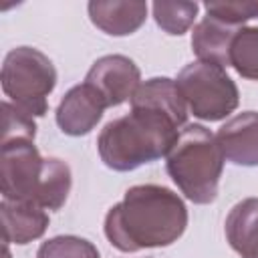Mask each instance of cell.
I'll return each instance as SVG.
<instances>
[{
	"label": "cell",
	"instance_id": "cell-1",
	"mask_svg": "<svg viewBox=\"0 0 258 258\" xmlns=\"http://www.w3.org/2000/svg\"><path fill=\"white\" fill-rule=\"evenodd\" d=\"M105 236L121 252L163 248L181 238L187 228V208L169 187L143 183L125 191L105 216Z\"/></svg>",
	"mask_w": 258,
	"mask_h": 258
},
{
	"label": "cell",
	"instance_id": "cell-2",
	"mask_svg": "<svg viewBox=\"0 0 258 258\" xmlns=\"http://www.w3.org/2000/svg\"><path fill=\"white\" fill-rule=\"evenodd\" d=\"M181 127L183 125L165 111L131 105V113L109 121L101 129L97 151L109 169L133 171L165 157Z\"/></svg>",
	"mask_w": 258,
	"mask_h": 258
},
{
	"label": "cell",
	"instance_id": "cell-3",
	"mask_svg": "<svg viewBox=\"0 0 258 258\" xmlns=\"http://www.w3.org/2000/svg\"><path fill=\"white\" fill-rule=\"evenodd\" d=\"M2 196L44 210H60L71 194V167L58 157H42L30 139L2 143Z\"/></svg>",
	"mask_w": 258,
	"mask_h": 258
},
{
	"label": "cell",
	"instance_id": "cell-4",
	"mask_svg": "<svg viewBox=\"0 0 258 258\" xmlns=\"http://www.w3.org/2000/svg\"><path fill=\"white\" fill-rule=\"evenodd\" d=\"M224 161L216 135L204 125L191 123L179 131L165 155V169L189 202L204 206L212 204L218 196Z\"/></svg>",
	"mask_w": 258,
	"mask_h": 258
},
{
	"label": "cell",
	"instance_id": "cell-5",
	"mask_svg": "<svg viewBox=\"0 0 258 258\" xmlns=\"http://www.w3.org/2000/svg\"><path fill=\"white\" fill-rule=\"evenodd\" d=\"M0 83L10 103L30 117H42L48 111L46 97L56 87V69L38 48L16 46L4 56Z\"/></svg>",
	"mask_w": 258,
	"mask_h": 258
},
{
	"label": "cell",
	"instance_id": "cell-6",
	"mask_svg": "<svg viewBox=\"0 0 258 258\" xmlns=\"http://www.w3.org/2000/svg\"><path fill=\"white\" fill-rule=\"evenodd\" d=\"M175 85L187 105V111L202 121H222L232 115L240 103L236 83L230 79L226 69L196 60L185 64Z\"/></svg>",
	"mask_w": 258,
	"mask_h": 258
},
{
	"label": "cell",
	"instance_id": "cell-7",
	"mask_svg": "<svg viewBox=\"0 0 258 258\" xmlns=\"http://www.w3.org/2000/svg\"><path fill=\"white\" fill-rule=\"evenodd\" d=\"M85 83L103 97L107 107H117L125 101H131V97L139 89L141 71L129 56L107 54L93 62L85 77Z\"/></svg>",
	"mask_w": 258,
	"mask_h": 258
},
{
	"label": "cell",
	"instance_id": "cell-8",
	"mask_svg": "<svg viewBox=\"0 0 258 258\" xmlns=\"http://www.w3.org/2000/svg\"><path fill=\"white\" fill-rule=\"evenodd\" d=\"M107 109L103 97L87 83L71 87L56 107V125L71 137L91 133Z\"/></svg>",
	"mask_w": 258,
	"mask_h": 258
},
{
	"label": "cell",
	"instance_id": "cell-9",
	"mask_svg": "<svg viewBox=\"0 0 258 258\" xmlns=\"http://www.w3.org/2000/svg\"><path fill=\"white\" fill-rule=\"evenodd\" d=\"M216 141L234 165H258V111H242L228 119L216 133Z\"/></svg>",
	"mask_w": 258,
	"mask_h": 258
},
{
	"label": "cell",
	"instance_id": "cell-10",
	"mask_svg": "<svg viewBox=\"0 0 258 258\" xmlns=\"http://www.w3.org/2000/svg\"><path fill=\"white\" fill-rule=\"evenodd\" d=\"M91 22L111 36H127L139 30L147 18L145 2L93 0L87 4Z\"/></svg>",
	"mask_w": 258,
	"mask_h": 258
},
{
	"label": "cell",
	"instance_id": "cell-11",
	"mask_svg": "<svg viewBox=\"0 0 258 258\" xmlns=\"http://www.w3.org/2000/svg\"><path fill=\"white\" fill-rule=\"evenodd\" d=\"M0 216L6 244H28L32 240H38L48 228V214L44 212V208L34 204L2 198Z\"/></svg>",
	"mask_w": 258,
	"mask_h": 258
},
{
	"label": "cell",
	"instance_id": "cell-12",
	"mask_svg": "<svg viewBox=\"0 0 258 258\" xmlns=\"http://www.w3.org/2000/svg\"><path fill=\"white\" fill-rule=\"evenodd\" d=\"M242 26L226 24L218 18L204 16L191 32V48L196 56L204 62H212L218 67H230V50L232 42Z\"/></svg>",
	"mask_w": 258,
	"mask_h": 258
},
{
	"label": "cell",
	"instance_id": "cell-13",
	"mask_svg": "<svg viewBox=\"0 0 258 258\" xmlns=\"http://www.w3.org/2000/svg\"><path fill=\"white\" fill-rule=\"evenodd\" d=\"M224 232L240 258H258V198L238 202L226 216Z\"/></svg>",
	"mask_w": 258,
	"mask_h": 258
},
{
	"label": "cell",
	"instance_id": "cell-14",
	"mask_svg": "<svg viewBox=\"0 0 258 258\" xmlns=\"http://www.w3.org/2000/svg\"><path fill=\"white\" fill-rule=\"evenodd\" d=\"M131 105L137 107H153L159 111L169 113L175 121L185 125L187 121V105L175 85L173 79L167 77H153L139 85L135 95L131 97Z\"/></svg>",
	"mask_w": 258,
	"mask_h": 258
},
{
	"label": "cell",
	"instance_id": "cell-15",
	"mask_svg": "<svg viewBox=\"0 0 258 258\" xmlns=\"http://www.w3.org/2000/svg\"><path fill=\"white\" fill-rule=\"evenodd\" d=\"M230 67L248 79L258 81V26H242L232 42Z\"/></svg>",
	"mask_w": 258,
	"mask_h": 258
},
{
	"label": "cell",
	"instance_id": "cell-16",
	"mask_svg": "<svg viewBox=\"0 0 258 258\" xmlns=\"http://www.w3.org/2000/svg\"><path fill=\"white\" fill-rule=\"evenodd\" d=\"M155 24L171 34V36H181L187 32L198 16L200 4L198 2H153L151 4Z\"/></svg>",
	"mask_w": 258,
	"mask_h": 258
},
{
	"label": "cell",
	"instance_id": "cell-17",
	"mask_svg": "<svg viewBox=\"0 0 258 258\" xmlns=\"http://www.w3.org/2000/svg\"><path fill=\"white\" fill-rule=\"evenodd\" d=\"M36 258H101L97 246L79 236H54L40 244Z\"/></svg>",
	"mask_w": 258,
	"mask_h": 258
},
{
	"label": "cell",
	"instance_id": "cell-18",
	"mask_svg": "<svg viewBox=\"0 0 258 258\" xmlns=\"http://www.w3.org/2000/svg\"><path fill=\"white\" fill-rule=\"evenodd\" d=\"M36 137V123L34 117L18 109L10 101H2V143L14 139H30Z\"/></svg>",
	"mask_w": 258,
	"mask_h": 258
},
{
	"label": "cell",
	"instance_id": "cell-19",
	"mask_svg": "<svg viewBox=\"0 0 258 258\" xmlns=\"http://www.w3.org/2000/svg\"><path fill=\"white\" fill-rule=\"evenodd\" d=\"M206 14L218 18L226 24L244 26V22L258 18V2L252 0H226V2H206Z\"/></svg>",
	"mask_w": 258,
	"mask_h": 258
}]
</instances>
